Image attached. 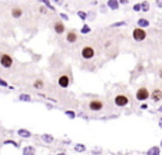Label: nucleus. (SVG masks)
<instances>
[{"instance_id": "obj_1", "label": "nucleus", "mask_w": 162, "mask_h": 155, "mask_svg": "<svg viewBox=\"0 0 162 155\" xmlns=\"http://www.w3.org/2000/svg\"><path fill=\"white\" fill-rule=\"evenodd\" d=\"M114 104L118 108H123V106H126L129 104V96L128 95H123V93H119V95H116L114 98Z\"/></svg>"}, {"instance_id": "obj_2", "label": "nucleus", "mask_w": 162, "mask_h": 155, "mask_svg": "<svg viewBox=\"0 0 162 155\" xmlns=\"http://www.w3.org/2000/svg\"><path fill=\"white\" fill-rule=\"evenodd\" d=\"M103 101H100V99H92L89 104H88V108H89L90 111H95V112H99V111H102L103 109Z\"/></svg>"}, {"instance_id": "obj_3", "label": "nucleus", "mask_w": 162, "mask_h": 155, "mask_svg": "<svg viewBox=\"0 0 162 155\" xmlns=\"http://www.w3.org/2000/svg\"><path fill=\"white\" fill-rule=\"evenodd\" d=\"M0 65L3 66V68H12L13 66V57L10 56L9 53H3V55H0Z\"/></svg>"}, {"instance_id": "obj_4", "label": "nucleus", "mask_w": 162, "mask_h": 155, "mask_svg": "<svg viewBox=\"0 0 162 155\" xmlns=\"http://www.w3.org/2000/svg\"><path fill=\"white\" fill-rule=\"evenodd\" d=\"M132 37H133V40L142 42L146 39V32L144 29H141V27H136V29H133V32H132Z\"/></svg>"}, {"instance_id": "obj_5", "label": "nucleus", "mask_w": 162, "mask_h": 155, "mask_svg": "<svg viewBox=\"0 0 162 155\" xmlns=\"http://www.w3.org/2000/svg\"><path fill=\"white\" fill-rule=\"evenodd\" d=\"M81 56L83 59H86V60H89V59H92L95 56V49L92 46H83L81 50Z\"/></svg>"}, {"instance_id": "obj_6", "label": "nucleus", "mask_w": 162, "mask_h": 155, "mask_svg": "<svg viewBox=\"0 0 162 155\" xmlns=\"http://www.w3.org/2000/svg\"><path fill=\"white\" fill-rule=\"evenodd\" d=\"M136 99L138 101H146V99L149 98V90H148V88H145V86H142V88H139L138 90H136Z\"/></svg>"}, {"instance_id": "obj_7", "label": "nucleus", "mask_w": 162, "mask_h": 155, "mask_svg": "<svg viewBox=\"0 0 162 155\" xmlns=\"http://www.w3.org/2000/svg\"><path fill=\"white\" fill-rule=\"evenodd\" d=\"M69 83H70V78H69L66 73L60 75V76L57 78V85H59L60 88H67Z\"/></svg>"}, {"instance_id": "obj_8", "label": "nucleus", "mask_w": 162, "mask_h": 155, "mask_svg": "<svg viewBox=\"0 0 162 155\" xmlns=\"http://www.w3.org/2000/svg\"><path fill=\"white\" fill-rule=\"evenodd\" d=\"M66 42H69V43L78 42V33L75 32V30H69L67 35H66Z\"/></svg>"}, {"instance_id": "obj_9", "label": "nucleus", "mask_w": 162, "mask_h": 155, "mask_svg": "<svg viewBox=\"0 0 162 155\" xmlns=\"http://www.w3.org/2000/svg\"><path fill=\"white\" fill-rule=\"evenodd\" d=\"M151 99L154 101V102H159L162 99V90L161 89H154L152 90V93H151Z\"/></svg>"}, {"instance_id": "obj_10", "label": "nucleus", "mask_w": 162, "mask_h": 155, "mask_svg": "<svg viewBox=\"0 0 162 155\" xmlns=\"http://www.w3.org/2000/svg\"><path fill=\"white\" fill-rule=\"evenodd\" d=\"M53 29H55V32L57 33V35H62V33L65 32V25L62 23V22H55L53 23Z\"/></svg>"}, {"instance_id": "obj_11", "label": "nucleus", "mask_w": 162, "mask_h": 155, "mask_svg": "<svg viewBox=\"0 0 162 155\" xmlns=\"http://www.w3.org/2000/svg\"><path fill=\"white\" fill-rule=\"evenodd\" d=\"M22 154L23 155H34L36 154V149H34V147H32V145H27V147L23 148Z\"/></svg>"}, {"instance_id": "obj_12", "label": "nucleus", "mask_w": 162, "mask_h": 155, "mask_svg": "<svg viewBox=\"0 0 162 155\" xmlns=\"http://www.w3.org/2000/svg\"><path fill=\"white\" fill-rule=\"evenodd\" d=\"M23 15V10L20 7H13L12 9V16L15 17V19H19V17H22Z\"/></svg>"}, {"instance_id": "obj_13", "label": "nucleus", "mask_w": 162, "mask_h": 155, "mask_svg": "<svg viewBox=\"0 0 162 155\" xmlns=\"http://www.w3.org/2000/svg\"><path fill=\"white\" fill-rule=\"evenodd\" d=\"M148 26H149V20H148V19H145V17L138 19V27L144 29V27H148Z\"/></svg>"}, {"instance_id": "obj_14", "label": "nucleus", "mask_w": 162, "mask_h": 155, "mask_svg": "<svg viewBox=\"0 0 162 155\" xmlns=\"http://www.w3.org/2000/svg\"><path fill=\"white\" fill-rule=\"evenodd\" d=\"M17 134H19L22 138H30V137H32V134H30V132H29L27 129H23V128L17 131Z\"/></svg>"}, {"instance_id": "obj_15", "label": "nucleus", "mask_w": 162, "mask_h": 155, "mask_svg": "<svg viewBox=\"0 0 162 155\" xmlns=\"http://www.w3.org/2000/svg\"><path fill=\"white\" fill-rule=\"evenodd\" d=\"M161 154V148L159 147H152L148 149V155H159Z\"/></svg>"}, {"instance_id": "obj_16", "label": "nucleus", "mask_w": 162, "mask_h": 155, "mask_svg": "<svg viewBox=\"0 0 162 155\" xmlns=\"http://www.w3.org/2000/svg\"><path fill=\"white\" fill-rule=\"evenodd\" d=\"M108 6H109V9H112V10H116V9L119 7V1H116V0H109V1H108Z\"/></svg>"}, {"instance_id": "obj_17", "label": "nucleus", "mask_w": 162, "mask_h": 155, "mask_svg": "<svg viewBox=\"0 0 162 155\" xmlns=\"http://www.w3.org/2000/svg\"><path fill=\"white\" fill-rule=\"evenodd\" d=\"M33 86H34L36 89H42V88L45 86V83H43V81H40V79H37V81H34V83H33Z\"/></svg>"}, {"instance_id": "obj_18", "label": "nucleus", "mask_w": 162, "mask_h": 155, "mask_svg": "<svg viewBox=\"0 0 162 155\" xmlns=\"http://www.w3.org/2000/svg\"><path fill=\"white\" fill-rule=\"evenodd\" d=\"M19 99L24 101V102H29V101H32V96L30 95H26V93H22V95H19Z\"/></svg>"}, {"instance_id": "obj_19", "label": "nucleus", "mask_w": 162, "mask_h": 155, "mask_svg": "<svg viewBox=\"0 0 162 155\" xmlns=\"http://www.w3.org/2000/svg\"><path fill=\"white\" fill-rule=\"evenodd\" d=\"M42 139H43L45 142H52V141H53V137H52V135H48V134H45V135H42Z\"/></svg>"}, {"instance_id": "obj_20", "label": "nucleus", "mask_w": 162, "mask_h": 155, "mask_svg": "<svg viewBox=\"0 0 162 155\" xmlns=\"http://www.w3.org/2000/svg\"><path fill=\"white\" fill-rule=\"evenodd\" d=\"M85 149H86V147L82 145V144H79V145L75 147V151H76V152H85Z\"/></svg>"}, {"instance_id": "obj_21", "label": "nucleus", "mask_w": 162, "mask_h": 155, "mask_svg": "<svg viewBox=\"0 0 162 155\" xmlns=\"http://www.w3.org/2000/svg\"><path fill=\"white\" fill-rule=\"evenodd\" d=\"M89 32H90V27H89L88 25H85V26H83V27L81 29V33H83V35H88Z\"/></svg>"}, {"instance_id": "obj_22", "label": "nucleus", "mask_w": 162, "mask_h": 155, "mask_svg": "<svg viewBox=\"0 0 162 155\" xmlns=\"http://www.w3.org/2000/svg\"><path fill=\"white\" fill-rule=\"evenodd\" d=\"M78 16L81 17L82 20H85V19H86V17H88V15H86V13H85V12H81V10H79V12H78Z\"/></svg>"}, {"instance_id": "obj_23", "label": "nucleus", "mask_w": 162, "mask_h": 155, "mask_svg": "<svg viewBox=\"0 0 162 155\" xmlns=\"http://www.w3.org/2000/svg\"><path fill=\"white\" fill-rule=\"evenodd\" d=\"M141 4H142V10H145V12H148V10H149V3L144 1V3H141Z\"/></svg>"}, {"instance_id": "obj_24", "label": "nucleus", "mask_w": 162, "mask_h": 155, "mask_svg": "<svg viewBox=\"0 0 162 155\" xmlns=\"http://www.w3.org/2000/svg\"><path fill=\"white\" fill-rule=\"evenodd\" d=\"M133 10H135V12H139V10H142V4H141V3H136V4L133 6Z\"/></svg>"}, {"instance_id": "obj_25", "label": "nucleus", "mask_w": 162, "mask_h": 155, "mask_svg": "<svg viewBox=\"0 0 162 155\" xmlns=\"http://www.w3.org/2000/svg\"><path fill=\"white\" fill-rule=\"evenodd\" d=\"M65 114L67 115V116H69V118H75V116H76V115H75V112H72V111H66Z\"/></svg>"}, {"instance_id": "obj_26", "label": "nucleus", "mask_w": 162, "mask_h": 155, "mask_svg": "<svg viewBox=\"0 0 162 155\" xmlns=\"http://www.w3.org/2000/svg\"><path fill=\"white\" fill-rule=\"evenodd\" d=\"M43 3H45V6H46V7L52 9V10H55V7H53V6H52V3H50V1H43Z\"/></svg>"}, {"instance_id": "obj_27", "label": "nucleus", "mask_w": 162, "mask_h": 155, "mask_svg": "<svg viewBox=\"0 0 162 155\" xmlns=\"http://www.w3.org/2000/svg\"><path fill=\"white\" fill-rule=\"evenodd\" d=\"M125 25H126L125 22H118V23H115V25H112V26H114V27H121V26H125Z\"/></svg>"}, {"instance_id": "obj_28", "label": "nucleus", "mask_w": 162, "mask_h": 155, "mask_svg": "<svg viewBox=\"0 0 162 155\" xmlns=\"http://www.w3.org/2000/svg\"><path fill=\"white\" fill-rule=\"evenodd\" d=\"M0 85H1V86H7V82H6V81H1V79H0Z\"/></svg>"}, {"instance_id": "obj_29", "label": "nucleus", "mask_w": 162, "mask_h": 155, "mask_svg": "<svg viewBox=\"0 0 162 155\" xmlns=\"http://www.w3.org/2000/svg\"><path fill=\"white\" fill-rule=\"evenodd\" d=\"M60 17H62V19H65V20H66V19H67V16H66L65 13H60Z\"/></svg>"}, {"instance_id": "obj_30", "label": "nucleus", "mask_w": 162, "mask_h": 155, "mask_svg": "<svg viewBox=\"0 0 162 155\" xmlns=\"http://www.w3.org/2000/svg\"><path fill=\"white\" fill-rule=\"evenodd\" d=\"M119 3H121V4H126V3H128V0H121Z\"/></svg>"}, {"instance_id": "obj_31", "label": "nucleus", "mask_w": 162, "mask_h": 155, "mask_svg": "<svg viewBox=\"0 0 162 155\" xmlns=\"http://www.w3.org/2000/svg\"><path fill=\"white\" fill-rule=\"evenodd\" d=\"M158 76H159V78H162V69H159V71H158Z\"/></svg>"}, {"instance_id": "obj_32", "label": "nucleus", "mask_w": 162, "mask_h": 155, "mask_svg": "<svg viewBox=\"0 0 162 155\" xmlns=\"http://www.w3.org/2000/svg\"><path fill=\"white\" fill-rule=\"evenodd\" d=\"M156 4H158L159 7H162V1H156Z\"/></svg>"}, {"instance_id": "obj_33", "label": "nucleus", "mask_w": 162, "mask_h": 155, "mask_svg": "<svg viewBox=\"0 0 162 155\" xmlns=\"http://www.w3.org/2000/svg\"><path fill=\"white\" fill-rule=\"evenodd\" d=\"M159 126H161V129H162V118L159 119Z\"/></svg>"}, {"instance_id": "obj_34", "label": "nucleus", "mask_w": 162, "mask_h": 155, "mask_svg": "<svg viewBox=\"0 0 162 155\" xmlns=\"http://www.w3.org/2000/svg\"><path fill=\"white\" fill-rule=\"evenodd\" d=\"M57 155H66V154H65V152H59Z\"/></svg>"}, {"instance_id": "obj_35", "label": "nucleus", "mask_w": 162, "mask_h": 155, "mask_svg": "<svg viewBox=\"0 0 162 155\" xmlns=\"http://www.w3.org/2000/svg\"><path fill=\"white\" fill-rule=\"evenodd\" d=\"M158 111H159V112H162V106H161V108H159V109H158Z\"/></svg>"}, {"instance_id": "obj_36", "label": "nucleus", "mask_w": 162, "mask_h": 155, "mask_svg": "<svg viewBox=\"0 0 162 155\" xmlns=\"http://www.w3.org/2000/svg\"><path fill=\"white\" fill-rule=\"evenodd\" d=\"M161 149H162V141H161Z\"/></svg>"}]
</instances>
